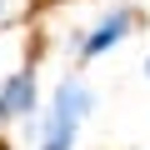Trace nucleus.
<instances>
[{"mask_svg":"<svg viewBox=\"0 0 150 150\" xmlns=\"http://www.w3.org/2000/svg\"><path fill=\"white\" fill-rule=\"evenodd\" d=\"M90 110V90L75 80V75H65V80L55 85V100H50V115H45V135H40V150H70L75 145V130H80Z\"/></svg>","mask_w":150,"mask_h":150,"instance_id":"1","label":"nucleus"},{"mask_svg":"<svg viewBox=\"0 0 150 150\" xmlns=\"http://www.w3.org/2000/svg\"><path fill=\"white\" fill-rule=\"evenodd\" d=\"M35 110V75L30 70H15L5 85H0V120H20Z\"/></svg>","mask_w":150,"mask_h":150,"instance_id":"2","label":"nucleus"},{"mask_svg":"<svg viewBox=\"0 0 150 150\" xmlns=\"http://www.w3.org/2000/svg\"><path fill=\"white\" fill-rule=\"evenodd\" d=\"M130 25H135V15H130V10L120 5V10H110V15H105V20L95 25V35H85V45H80V50H85V55H100V50L120 45V40L130 35Z\"/></svg>","mask_w":150,"mask_h":150,"instance_id":"3","label":"nucleus"},{"mask_svg":"<svg viewBox=\"0 0 150 150\" xmlns=\"http://www.w3.org/2000/svg\"><path fill=\"white\" fill-rule=\"evenodd\" d=\"M145 75H150V55H145Z\"/></svg>","mask_w":150,"mask_h":150,"instance_id":"4","label":"nucleus"},{"mask_svg":"<svg viewBox=\"0 0 150 150\" xmlns=\"http://www.w3.org/2000/svg\"><path fill=\"white\" fill-rule=\"evenodd\" d=\"M0 150H10V145H5V140H0Z\"/></svg>","mask_w":150,"mask_h":150,"instance_id":"5","label":"nucleus"}]
</instances>
